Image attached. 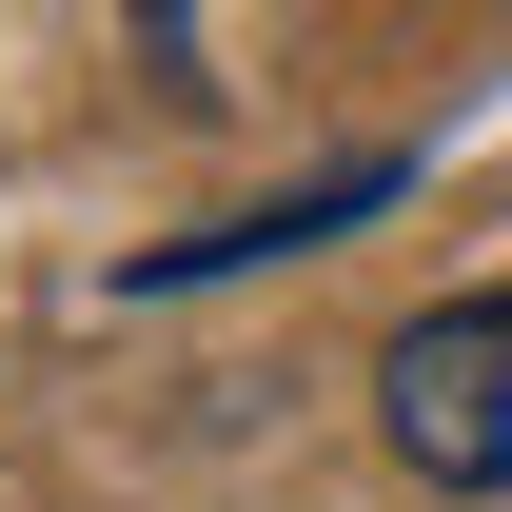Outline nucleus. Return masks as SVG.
I'll list each match as a JSON object with an SVG mask.
<instances>
[{"label":"nucleus","instance_id":"nucleus-1","mask_svg":"<svg viewBox=\"0 0 512 512\" xmlns=\"http://www.w3.org/2000/svg\"><path fill=\"white\" fill-rule=\"evenodd\" d=\"M375 414H394V473L512 493V296H434V316L375 355Z\"/></svg>","mask_w":512,"mask_h":512}]
</instances>
